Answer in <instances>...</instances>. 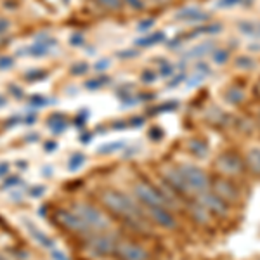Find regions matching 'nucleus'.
<instances>
[{
    "instance_id": "nucleus-25",
    "label": "nucleus",
    "mask_w": 260,
    "mask_h": 260,
    "mask_svg": "<svg viewBox=\"0 0 260 260\" xmlns=\"http://www.w3.org/2000/svg\"><path fill=\"white\" fill-rule=\"evenodd\" d=\"M99 6H103L104 9H110V11H120L123 2L121 0H95Z\"/></svg>"
},
{
    "instance_id": "nucleus-44",
    "label": "nucleus",
    "mask_w": 260,
    "mask_h": 260,
    "mask_svg": "<svg viewBox=\"0 0 260 260\" xmlns=\"http://www.w3.org/2000/svg\"><path fill=\"white\" fill-rule=\"evenodd\" d=\"M182 80H184V77H177V78H175V80H172L170 85L174 87V85H177V83H179V82H182Z\"/></svg>"
},
{
    "instance_id": "nucleus-28",
    "label": "nucleus",
    "mask_w": 260,
    "mask_h": 260,
    "mask_svg": "<svg viewBox=\"0 0 260 260\" xmlns=\"http://www.w3.org/2000/svg\"><path fill=\"white\" fill-rule=\"evenodd\" d=\"M121 2H125L127 6H130L132 9H136V11L144 9V2H142V0H121Z\"/></svg>"
},
{
    "instance_id": "nucleus-40",
    "label": "nucleus",
    "mask_w": 260,
    "mask_h": 260,
    "mask_svg": "<svg viewBox=\"0 0 260 260\" xmlns=\"http://www.w3.org/2000/svg\"><path fill=\"white\" fill-rule=\"evenodd\" d=\"M7 28H9V23H7L6 19H0V33H4Z\"/></svg>"
},
{
    "instance_id": "nucleus-8",
    "label": "nucleus",
    "mask_w": 260,
    "mask_h": 260,
    "mask_svg": "<svg viewBox=\"0 0 260 260\" xmlns=\"http://www.w3.org/2000/svg\"><path fill=\"white\" fill-rule=\"evenodd\" d=\"M217 165H219V169L222 172H225V174H240L243 170V163L240 160V156L233 153L222 154L219 158V161H217Z\"/></svg>"
},
{
    "instance_id": "nucleus-43",
    "label": "nucleus",
    "mask_w": 260,
    "mask_h": 260,
    "mask_svg": "<svg viewBox=\"0 0 260 260\" xmlns=\"http://www.w3.org/2000/svg\"><path fill=\"white\" fill-rule=\"evenodd\" d=\"M56 148H57L56 142H47V146H45V149H47V151H52V149H56Z\"/></svg>"
},
{
    "instance_id": "nucleus-38",
    "label": "nucleus",
    "mask_w": 260,
    "mask_h": 260,
    "mask_svg": "<svg viewBox=\"0 0 260 260\" xmlns=\"http://www.w3.org/2000/svg\"><path fill=\"white\" fill-rule=\"evenodd\" d=\"M87 87H89L90 90H94V89H99V87H101V82H98V80H92V82H89V83H87Z\"/></svg>"
},
{
    "instance_id": "nucleus-21",
    "label": "nucleus",
    "mask_w": 260,
    "mask_h": 260,
    "mask_svg": "<svg viewBox=\"0 0 260 260\" xmlns=\"http://www.w3.org/2000/svg\"><path fill=\"white\" fill-rule=\"evenodd\" d=\"M222 30L220 24H208V26H201V28H196L194 31H191V35H187V39L191 37H198L201 33H219Z\"/></svg>"
},
{
    "instance_id": "nucleus-13",
    "label": "nucleus",
    "mask_w": 260,
    "mask_h": 260,
    "mask_svg": "<svg viewBox=\"0 0 260 260\" xmlns=\"http://www.w3.org/2000/svg\"><path fill=\"white\" fill-rule=\"evenodd\" d=\"M167 179V184H169L170 187H174L175 191H180V192H187L189 191V187H187V184L184 182L182 175L179 174V170H169L165 175Z\"/></svg>"
},
{
    "instance_id": "nucleus-16",
    "label": "nucleus",
    "mask_w": 260,
    "mask_h": 260,
    "mask_svg": "<svg viewBox=\"0 0 260 260\" xmlns=\"http://www.w3.org/2000/svg\"><path fill=\"white\" fill-rule=\"evenodd\" d=\"M217 196H220L222 200H229V198H236L238 192L234 189L231 184H225V182H219L217 184Z\"/></svg>"
},
{
    "instance_id": "nucleus-9",
    "label": "nucleus",
    "mask_w": 260,
    "mask_h": 260,
    "mask_svg": "<svg viewBox=\"0 0 260 260\" xmlns=\"http://www.w3.org/2000/svg\"><path fill=\"white\" fill-rule=\"evenodd\" d=\"M200 203L207 208V212L217 213V215H224V213L228 212V203L217 194H203Z\"/></svg>"
},
{
    "instance_id": "nucleus-48",
    "label": "nucleus",
    "mask_w": 260,
    "mask_h": 260,
    "mask_svg": "<svg viewBox=\"0 0 260 260\" xmlns=\"http://www.w3.org/2000/svg\"><path fill=\"white\" fill-rule=\"evenodd\" d=\"M0 260H6V258H4V257H0Z\"/></svg>"
},
{
    "instance_id": "nucleus-14",
    "label": "nucleus",
    "mask_w": 260,
    "mask_h": 260,
    "mask_svg": "<svg viewBox=\"0 0 260 260\" xmlns=\"http://www.w3.org/2000/svg\"><path fill=\"white\" fill-rule=\"evenodd\" d=\"M238 28H240L241 33H245V35L260 39V21H241V23L238 24Z\"/></svg>"
},
{
    "instance_id": "nucleus-22",
    "label": "nucleus",
    "mask_w": 260,
    "mask_h": 260,
    "mask_svg": "<svg viewBox=\"0 0 260 260\" xmlns=\"http://www.w3.org/2000/svg\"><path fill=\"white\" fill-rule=\"evenodd\" d=\"M49 125H50V128H52V132L61 134V132H64V128H66V120L61 118V115H54V118L49 121Z\"/></svg>"
},
{
    "instance_id": "nucleus-20",
    "label": "nucleus",
    "mask_w": 260,
    "mask_h": 260,
    "mask_svg": "<svg viewBox=\"0 0 260 260\" xmlns=\"http://www.w3.org/2000/svg\"><path fill=\"white\" fill-rule=\"evenodd\" d=\"M213 50V44H201L198 47H194L191 50L187 56L189 57H201V56H207L208 52H212Z\"/></svg>"
},
{
    "instance_id": "nucleus-6",
    "label": "nucleus",
    "mask_w": 260,
    "mask_h": 260,
    "mask_svg": "<svg viewBox=\"0 0 260 260\" xmlns=\"http://www.w3.org/2000/svg\"><path fill=\"white\" fill-rule=\"evenodd\" d=\"M116 248V243L111 236H106L103 233H98L89 240V250L95 255H110Z\"/></svg>"
},
{
    "instance_id": "nucleus-26",
    "label": "nucleus",
    "mask_w": 260,
    "mask_h": 260,
    "mask_svg": "<svg viewBox=\"0 0 260 260\" xmlns=\"http://www.w3.org/2000/svg\"><path fill=\"white\" fill-rule=\"evenodd\" d=\"M228 59H229L228 49H217L215 52H213V61H215L217 64H224V62H228Z\"/></svg>"
},
{
    "instance_id": "nucleus-23",
    "label": "nucleus",
    "mask_w": 260,
    "mask_h": 260,
    "mask_svg": "<svg viewBox=\"0 0 260 260\" xmlns=\"http://www.w3.org/2000/svg\"><path fill=\"white\" fill-rule=\"evenodd\" d=\"M253 0H219L217 6L222 7V9H231V7H236V6H250Z\"/></svg>"
},
{
    "instance_id": "nucleus-37",
    "label": "nucleus",
    "mask_w": 260,
    "mask_h": 260,
    "mask_svg": "<svg viewBox=\"0 0 260 260\" xmlns=\"http://www.w3.org/2000/svg\"><path fill=\"white\" fill-rule=\"evenodd\" d=\"M154 24V19H149V21H144V23H141L139 24V30H146V28H149V26H153Z\"/></svg>"
},
{
    "instance_id": "nucleus-7",
    "label": "nucleus",
    "mask_w": 260,
    "mask_h": 260,
    "mask_svg": "<svg viewBox=\"0 0 260 260\" xmlns=\"http://www.w3.org/2000/svg\"><path fill=\"white\" fill-rule=\"evenodd\" d=\"M115 253L118 255L120 260H148L149 255L141 246L132 245V243H118L115 248Z\"/></svg>"
},
{
    "instance_id": "nucleus-2",
    "label": "nucleus",
    "mask_w": 260,
    "mask_h": 260,
    "mask_svg": "<svg viewBox=\"0 0 260 260\" xmlns=\"http://www.w3.org/2000/svg\"><path fill=\"white\" fill-rule=\"evenodd\" d=\"M73 210L80 215V219L89 225L90 231H95V233H104L108 228H110V220L104 213H101L98 208L92 207V205L87 203H77L73 207Z\"/></svg>"
},
{
    "instance_id": "nucleus-12",
    "label": "nucleus",
    "mask_w": 260,
    "mask_h": 260,
    "mask_svg": "<svg viewBox=\"0 0 260 260\" xmlns=\"http://www.w3.org/2000/svg\"><path fill=\"white\" fill-rule=\"evenodd\" d=\"M24 225H26V229H28V233L31 234V238L35 240L39 245L42 246H45V248H54V241H52V238H49L45 233H42V231L37 228L35 224H31L30 220H24Z\"/></svg>"
},
{
    "instance_id": "nucleus-45",
    "label": "nucleus",
    "mask_w": 260,
    "mask_h": 260,
    "mask_svg": "<svg viewBox=\"0 0 260 260\" xmlns=\"http://www.w3.org/2000/svg\"><path fill=\"white\" fill-rule=\"evenodd\" d=\"M71 42H73V44H80V42H83V39H82V37H73Z\"/></svg>"
},
{
    "instance_id": "nucleus-49",
    "label": "nucleus",
    "mask_w": 260,
    "mask_h": 260,
    "mask_svg": "<svg viewBox=\"0 0 260 260\" xmlns=\"http://www.w3.org/2000/svg\"><path fill=\"white\" fill-rule=\"evenodd\" d=\"M258 87H260V85H258Z\"/></svg>"
},
{
    "instance_id": "nucleus-36",
    "label": "nucleus",
    "mask_w": 260,
    "mask_h": 260,
    "mask_svg": "<svg viewBox=\"0 0 260 260\" xmlns=\"http://www.w3.org/2000/svg\"><path fill=\"white\" fill-rule=\"evenodd\" d=\"M18 182H19V179H16V177L6 180V182H4V189H7V187H12V184H18Z\"/></svg>"
},
{
    "instance_id": "nucleus-34",
    "label": "nucleus",
    "mask_w": 260,
    "mask_h": 260,
    "mask_svg": "<svg viewBox=\"0 0 260 260\" xmlns=\"http://www.w3.org/2000/svg\"><path fill=\"white\" fill-rule=\"evenodd\" d=\"M154 73L153 71H144V75H142V82H146V83H151V82H154Z\"/></svg>"
},
{
    "instance_id": "nucleus-4",
    "label": "nucleus",
    "mask_w": 260,
    "mask_h": 260,
    "mask_svg": "<svg viewBox=\"0 0 260 260\" xmlns=\"http://www.w3.org/2000/svg\"><path fill=\"white\" fill-rule=\"evenodd\" d=\"M56 220L57 224H61L62 228L71 231V233H80V234L90 233L89 225L80 219V215L75 210H59L56 213Z\"/></svg>"
},
{
    "instance_id": "nucleus-35",
    "label": "nucleus",
    "mask_w": 260,
    "mask_h": 260,
    "mask_svg": "<svg viewBox=\"0 0 260 260\" xmlns=\"http://www.w3.org/2000/svg\"><path fill=\"white\" fill-rule=\"evenodd\" d=\"M161 136H163V134H161V130H160V128H153V130L149 132V137H151V139H160Z\"/></svg>"
},
{
    "instance_id": "nucleus-10",
    "label": "nucleus",
    "mask_w": 260,
    "mask_h": 260,
    "mask_svg": "<svg viewBox=\"0 0 260 260\" xmlns=\"http://www.w3.org/2000/svg\"><path fill=\"white\" fill-rule=\"evenodd\" d=\"M175 18L179 21H184V23H201V21H208L210 19V16L207 14L205 11L198 9V7H184V9H180L177 14H175Z\"/></svg>"
},
{
    "instance_id": "nucleus-3",
    "label": "nucleus",
    "mask_w": 260,
    "mask_h": 260,
    "mask_svg": "<svg viewBox=\"0 0 260 260\" xmlns=\"http://www.w3.org/2000/svg\"><path fill=\"white\" fill-rule=\"evenodd\" d=\"M179 174L182 175L184 182L187 184V187L192 191H205L208 187V177L205 175V172L192 165H182L179 169Z\"/></svg>"
},
{
    "instance_id": "nucleus-29",
    "label": "nucleus",
    "mask_w": 260,
    "mask_h": 260,
    "mask_svg": "<svg viewBox=\"0 0 260 260\" xmlns=\"http://www.w3.org/2000/svg\"><path fill=\"white\" fill-rule=\"evenodd\" d=\"M14 66V59L12 57H0V70H7Z\"/></svg>"
},
{
    "instance_id": "nucleus-1",
    "label": "nucleus",
    "mask_w": 260,
    "mask_h": 260,
    "mask_svg": "<svg viewBox=\"0 0 260 260\" xmlns=\"http://www.w3.org/2000/svg\"><path fill=\"white\" fill-rule=\"evenodd\" d=\"M103 203L110 208L111 212L118 213L125 219H139V208H137L136 201L130 200L127 194L115 189H108L103 192Z\"/></svg>"
},
{
    "instance_id": "nucleus-5",
    "label": "nucleus",
    "mask_w": 260,
    "mask_h": 260,
    "mask_svg": "<svg viewBox=\"0 0 260 260\" xmlns=\"http://www.w3.org/2000/svg\"><path fill=\"white\" fill-rule=\"evenodd\" d=\"M134 192H136V196L139 198L141 203L148 205V207H163L167 201L160 191L148 186V184H137L134 187Z\"/></svg>"
},
{
    "instance_id": "nucleus-47",
    "label": "nucleus",
    "mask_w": 260,
    "mask_h": 260,
    "mask_svg": "<svg viewBox=\"0 0 260 260\" xmlns=\"http://www.w3.org/2000/svg\"><path fill=\"white\" fill-rule=\"evenodd\" d=\"M149 2H153V4H160V2H163V0H149Z\"/></svg>"
},
{
    "instance_id": "nucleus-27",
    "label": "nucleus",
    "mask_w": 260,
    "mask_h": 260,
    "mask_svg": "<svg viewBox=\"0 0 260 260\" xmlns=\"http://www.w3.org/2000/svg\"><path fill=\"white\" fill-rule=\"evenodd\" d=\"M236 66L238 68H245V70H253L255 68V62L250 59V57H238L236 59Z\"/></svg>"
},
{
    "instance_id": "nucleus-39",
    "label": "nucleus",
    "mask_w": 260,
    "mask_h": 260,
    "mask_svg": "<svg viewBox=\"0 0 260 260\" xmlns=\"http://www.w3.org/2000/svg\"><path fill=\"white\" fill-rule=\"evenodd\" d=\"M7 170H9V165H7V163H2V165H0V177L7 175Z\"/></svg>"
},
{
    "instance_id": "nucleus-24",
    "label": "nucleus",
    "mask_w": 260,
    "mask_h": 260,
    "mask_svg": "<svg viewBox=\"0 0 260 260\" xmlns=\"http://www.w3.org/2000/svg\"><path fill=\"white\" fill-rule=\"evenodd\" d=\"M83 163H85V156L80 153H77V154H73V156L70 158V161H68V169L71 172H77L80 167H83Z\"/></svg>"
},
{
    "instance_id": "nucleus-30",
    "label": "nucleus",
    "mask_w": 260,
    "mask_h": 260,
    "mask_svg": "<svg viewBox=\"0 0 260 260\" xmlns=\"http://www.w3.org/2000/svg\"><path fill=\"white\" fill-rule=\"evenodd\" d=\"M87 71V64L85 62H78V64H75L73 68H71V73L73 75H82Z\"/></svg>"
},
{
    "instance_id": "nucleus-32",
    "label": "nucleus",
    "mask_w": 260,
    "mask_h": 260,
    "mask_svg": "<svg viewBox=\"0 0 260 260\" xmlns=\"http://www.w3.org/2000/svg\"><path fill=\"white\" fill-rule=\"evenodd\" d=\"M191 149L194 151V153H198V154H203L205 151H207V146H205V144H201V142H192Z\"/></svg>"
},
{
    "instance_id": "nucleus-41",
    "label": "nucleus",
    "mask_w": 260,
    "mask_h": 260,
    "mask_svg": "<svg viewBox=\"0 0 260 260\" xmlns=\"http://www.w3.org/2000/svg\"><path fill=\"white\" fill-rule=\"evenodd\" d=\"M108 66H110V61H108V59H103V62L95 64V68H98V70H104V68H108Z\"/></svg>"
},
{
    "instance_id": "nucleus-33",
    "label": "nucleus",
    "mask_w": 260,
    "mask_h": 260,
    "mask_svg": "<svg viewBox=\"0 0 260 260\" xmlns=\"http://www.w3.org/2000/svg\"><path fill=\"white\" fill-rule=\"evenodd\" d=\"M52 260H70L68 257L64 255V251H61V250H56V248H52Z\"/></svg>"
},
{
    "instance_id": "nucleus-17",
    "label": "nucleus",
    "mask_w": 260,
    "mask_h": 260,
    "mask_svg": "<svg viewBox=\"0 0 260 260\" xmlns=\"http://www.w3.org/2000/svg\"><path fill=\"white\" fill-rule=\"evenodd\" d=\"M246 161H248V167L255 174H260V149H250Z\"/></svg>"
},
{
    "instance_id": "nucleus-15",
    "label": "nucleus",
    "mask_w": 260,
    "mask_h": 260,
    "mask_svg": "<svg viewBox=\"0 0 260 260\" xmlns=\"http://www.w3.org/2000/svg\"><path fill=\"white\" fill-rule=\"evenodd\" d=\"M163 39H165V35H163L161 31L149 33V35L142 37V39H137V40H136V45H137V47H148V45L158 44V42H161Z\"/></svg>"
},
{
    "instance_id": "nucleus-18",
    "label": "nucleus",
    "mask_w": 260,
    "mask_h": 260,
    "mask_svg": "<svg viewBox=\"0 0 260 260\" xmlns=\"http://www.w3.org/2000/svg\"><path fill=\"white\" fill-rule=\"evenodd\" d=\"M243 99H245V92H243L241 89L233 87V89H229L228 92H225V101L231 104H238V103H241Z\"/></svg>"
},
{
    "instance_id": "nucleus-19",
    "label": "nucleus",
    "mask_w": 260,
    "mask_h": 260,
    "mask_svg": "<svg viewBox=\"0 0 260 260\" xmlns=\"http://www.w3.org/2000/svg\"><path fill=\"white\" fill-rule=\"evenodd\" d=\"M125 146H127V144H125L123 141H118V142H108V144L101 146V148L98 149V153H101V154H108V153H116V151L123 149Z\"/></svg>"
},
{
    "instance_id": "nucleus-11",
    "label": "nucleus",
    "mask_w": 260,
    "mask_h": 260,
    "mask_svg": "<svg viewBox=\"0 0 260 260\" xmlns=\"http://www.w3.org/2000/svg\"><path fill=\"white\" fill-rule=\"evenodd\" d=\"M149 215L156 224L163 225V228H169V229H174L175 228V219L172 217V213L169 210H165L163 207H149Z\"/></svg>"
},
{
    "instance_id": "nucleus-31",
    "label": "nucleus",
    "mask_w": 260,
    "mask_h": 260,
    "mask_svg": "<svg viewBox=\"0 0 260 260\" xmlns=\"http://www.w3.org/2000/svg\"><path fill=\"white\" fill-rule=\"evenodd\" d=\"M174 75V68L169 62H161V77H172Z\"/></svg>"
},
{
    "instance_id": "nucleus-46",
    "label": "nucleus",
    "mask_w": 260,
    "mask_h": 260,
    "mask_svg": "<svg viewBox=\"0 0 260 260\" xmlns=\"http://www.w3.org/2000/svg\"><path fill=\"white\" fill-rule=\"evenodd\" d=\"M7 104V101H6V98L4 95H0V108H4Z\"/></svg>"
},
{
    "instance_id": "nucleus-42",
    "label": "nucleus",
    "mask_w": 260,
    "mask_h": 260,
    "mask_svg": "<svg viewBox=\"0 0 260 260\" xmlns=\"http://www.w3.org/2000/svg\"><path fill=\"white\" fill-rule=\"evenodd\" d=\"M44 191H45V189H44V187H42V186H40V187H37V189H31V196L44 194Z\"/></svg>"
}]
</instances>
